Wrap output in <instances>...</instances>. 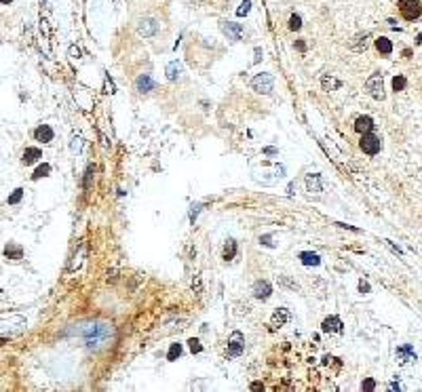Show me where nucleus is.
Masks as SVG:
<instances>
[{
	"label": "nucleus",
	"instance_id": "cd10ccee",
	"mask_svg": "<svg viewBox=\"0 0 422 392\" xmlns=\"http://www.w3.org/2000/svg\"><path fill=\"white\" fill-rule=\"evenodd\" d=\"M302 27V19L298 15H291L289 17V30H300Z\"/></svg>",
	"mask_w": 422,
	"mask_h": 392
},
{
	"label": "nucleus",
	"instance_id": "c9c22d12",
	"mask_svg": "<svg viewBox=\"0 0 422 392\" xmlns=\"http://www.w3.org/2000/svg\"><path fill=\"white\" fill-rule=\"evenodd\" d=\"M262 59V49H256V57H253V63H258Z\"/></svg>",
	"mask_w": 422,
	"mask_h": 392
},
{
	"label": "nucleus",
	"instance_id": "6e6552de",
	"mask_svg": "<svg viewBox=\"0 0 422 392\" xmlns=\"http://www.w3.org/2000/svg\"><path fill=\"white\" fill-rule=\"evenodd\" d=\"M222 32L228 36V40H232V43H236V40H241V36H243V27H241V23L222 21Z\"/></svg>",
	"mask_w": 422,
	"mask_h": 392
},
{
	"label": "nucleus",
	"instance_id": "72a5a7b5",
	"mask_svg": "<svg viewBox=\"0 0 422 392\" xmlns=\"http://www.w3.org/2000/svg\"><path fill=\"white\" fill-rule=\"evenodd\" d=\"M359 291L361 293H370V285L365 283V281H359Z\"/></svg>",
	"mask_w": 422,
	"mask_h": 392
},
{
	"label": "nucleus",
	"instance_id": "f3484780",
	"mask_svg": "<svg viewBox=\"0 0 422 392\" xmlns=\"http://www.w3.org/2000/svg\"><path fill=\"white\" fill-rule=\"evenodd\" d=\"M397 358L401 363H410V361H416V352L412 350V346H401L397 348Z\"/></svg>",
	"mask_w": 422,
	"mask_h": 392
},
{
	"label": "nucleus",
	"instance_id": "7c9ffc66",
	"mask_svg": "<svg viewBox=\"0 0 422 392\" xmlns=\"http://www.w3.org/2000/svg\"><path fill=\"white\" fill-rule=\"evenodd\" d=\"M188 344H190V350H192V352H201V350H203L201 342H199V340H194V338H192Z\"/></svg>",
	"mask_w": 422,
	"mask_h": 392
},
{
	"label": "nucleus",
	"instance_id": "f8f14e48",
	"mask_svg": "<svg viewBox=\"0 0 422 392\" xmlns=\"http://www.w3.org/2000/svg\"><path fill=\"white\" fill-rule=\"evenodd\" d=\"M321 329L325 331V333H342V320L338 318V316H329V318L323 320Z\"/></svg>",
	"mask_w": 422,
	"mask_h": 392
},
{
	"label": "nucleus",
	"instance_id": "4be33fe9",
	"mask_svg": "<svg viewBox=\"0 0 422 392\" xmlns=\"http://www.w3.org/2000/svg\"><path fill=\"white\" fill-rule=\"evenodd\" d=\"M234 255H236V243H234L232 239H228L226 245H224V259L228 262V259H232Z\"/></svg>",
	"mask_w": 422,
	"mask_h": 392
},
{
	"label": "nucleus",
	"instance_id": "9b49d317",
	"mask_svg": "<svg viewBox=\"0 0 422 392\" xmlns=\"http://www.w3.org/2000/svg\"><path fill=\"white\" fill-rule=\"evenodd\" d=\"M154 87H157V82L152 80L150 74H142V76H137V80H135V89L139 93H150V91H154Z\"/></svg>",
	"mask_w": 422,
	"mask_h": 392
},
{
	"label": "nucleus",
	"instance_id": "ddd939ff",
	"mask_svg": "<svg viewBox=\"0 0 422 392\" xmlns=\"http://www.w3.org/2000/svg\"><path fill=\"white\" fill-rule=\"evenodd\" d=\"M306 190L308 192H315V194H319L323 190V181H321V175L319 173L306 175Z\"/></svg>",
	"mask_w": 422,
	"mask_h": 392
},
{
	"label": "nucleus",
	"instance_id": "4c0bfd02",
	"mask_svg": "<svg viewBox=\"0 0 422 392\" xmlns=\"http://www.w3.org/2000/svg\"><path fill=\"white\" fill-rule=\"evenodd\" d=\"M251 390H262V384H258V382L251 384Z\"/></svg>",
	"mask_w": 422,
	"mask_h": 392
},
{
	"label": "nucleus",
	"instance_id": "e433bc0d",
	"mask_svg": "<svg viewBox=\"0 0 422 392\" xmlns=\"http://www.w3.org/2000/svg\"><path fill=\"white\" fill-rule=\"evenodd\" d=\"M70 55H72V57H78V55H80V51H78L76 47H72V49H70Z\"/></svg>",
	"mask_w": 422,
	"mask_h": 392
},
{
	"label": "nucleus",
	"instance_id": "f03ea898",
	"mask_svg": "<svg viewBox=\"0 0 422 392\" xmlns=\"http://www.w3.org/2000/svg\"><path fill=\"white\" fill-rule=\"evenodd\" d=\"M365 89H368V93L374 97V100H384V78H382V74L370 76L368 82H365Z\"/></svg>",
	"mask_w": 422,
	"mask_h": 392
},
{
	"label": "nucleus",
	"instance_id": "412c9836",
	"mask_svg": "<svg viewBox=\"0 0 422 392\" xmlns=\"http://www.w3.org/2000/svg\"><path fill=\"white\" fill-rule=\"evenodd\" d=\"M300 259L304 266H319L321 264V257L317 253H308V251H304V253H300Z\"/></svg>",
	"mask_w": 422,
	"mask_h": 392
},
{
	"label": "nucleus",
	"instance_id": "423d86ee",
	"mask_svg": "<svg viewBox=\"0 0 422 392\" xmlns=\"http://www.w3.org/2000/svg\"><path fill=\"white\" fill-rule=\"evenodd\" d=\"M245 350V338L241 331H232L228 340V356H241Z\"/></svg>",
	"mask_w": 422,
	"mask_h": 392
},
{
	"label": "nucleus",
	"instance_id": "a211bd4d",
	"mask_svg": "<svg viewBox=\"0 0 422 392\" xmlns=\"http://www.w3.org/2000/svg\"><path fill=\"white\" fill-rule=\"evenodd\" d=\"M40 158H42V152L38 148H25V152H23V162L25 165H34Z\"/></svg>",
	"mask_w": 422,
	"mask_h": 392
},
{
	"label": "nucleus",
	"instance_id": "c85d7f7f",
	"mask_svg": "<svg viewBox=\"0 0 422 392\" xmlns=\"http://www.w3.org/2000/svg\"><path fill=\"white\" fill-rule=\"evenodd\" d=\"M249 7H251V3H249V0H243V5H241V9L236 11V15H238V17L247 15V13H249Z\"/></svg>",
	"mask_w": 422,
	"mask_h": 392
},
{
	"label": "nucleus",
	"instance_id": "bb28decb",
	"mask_svg": "<svg viewBox=\"0 0 422 392\" xmlns=\"http://www.w3.org/2000/svg\"><path fill=\"white\" fill-rule=\"evenodd\" d=\"M405 85H407V82H405L403 76H395V78H393V89H395V91H403Z\"/></svg>",
	"mask_w": 422,
	"mask_h": 392
},
{
	"label": "nucleus",
	"instance_id": "c756f323",
	"mask_svg": "<svg viewBox=\"0 0 422 392\" xmlns=\"http://www.w3.org/2000/svg\"><path fill=\"white\" fill-rule=\"evenodd\" d=\"M260 243H262L264 247H275V243H273V236H270V234H264V236H260Z\"/></svg>",
	"mask_w": 422,
	"mask_h": 392
},
{
	"label": "nucleus",
	"instance_id": "473e14b6",
	"mask_svg": "<svg viewBox=\"0 0 422 392\" xmlns=\"http://www.w3.org/2000/svg\"><path fill=\"white\" fill-rule=\"evenodd\" d=\"M361 388H363V390H374L376 384H374V380H365V382L361 384Z\"/></svg>",
	"mask_w": 422,
	"mask_h": 392
},
{
	"label": "nucleus",
	"instance_id": "20e7f679",
	"mask_svg": "<svg viewBox=\"0 0 422 392\" xmlns=\"http://www.w3.org/2000/svg\"><path fill=\"white\" fill-rule=\"evenodd\" d=\"M399 11H401V15L410 21L420 17V13H422L420 0H399Z\"/></svg>",
	"mask_w": 422,
	"mask_h": 392
},
{
	"label": "nucleus",
	"instance_id": "9d476101",
	"mask_svg": "<svg viewBox=\"0 0 422 392\" xmlns=\"http://www.w3.org/2000/svg\"><path fill=\"white\" fill-rule=\"evenodd\" d=\"M270 293H273V287L268 281H258L256 285H253V298L256 300H268L270 298Z\"/></svg>",
	"mask_w": 422,
	"mask_h": 392
},
{
	"label": "nucleus",
	"instance_id": "58836bf2",
	"mask_svg": "<svg viewBox=\"0 0 422 392\" xmlns=\"http://www.w3.org/2000/svg\"><path fill=\"white\" fill-rule=\"evenodd\" d=\"M9 3H11V0H3V5H9Z\"/></svg>",
	"mask_w": 422,
	"mask_h": 392
},
{
	"label": "nucleus",
	"instance_id": "f257e3e1",
	"mask_svg": "<svg viewBox=\"0 0 422 392\" xmlns=\"http://www.w3.org/2000/svg\"><path fill=\"white\" fill-rule=\"evenodd\" d=\"M78 333H80V338H82V342H84V346H87V348L100 350L112 338L114 329H112L110 323H104V320H93V323L82 325V329Z\"/></svg>",
	"mask_w": 422,
	"mask_h": 392
},
{
	"label": "nucleus",
	"instance_id": "393cba45",
	"mask_svg": "<svg viewBox=\"0 0 422 392\" xmlns=\"http://www.w3.org/2000/svg\"><path fill=\"white\" fill-rule=\"evenodd\" d=\"M179 354H182V344H171V348H169V354H167V358H169V361H175Z\"/></svg>",
	"mask_w": 422,
	"mask_h": 392
},
{
	"label": "nucleus",
	"instance_id": "6ab92c4d",
	"mask_svg": "<svg viewBox=\"0 0 422 392\" xmlns=\"http://www.w3.org/2000/svg\"><path fill=\"white\" fill-rule=\"evenodd\" d=\"M165 72H167V78L169 80H177L182 76V63L179 61H171V63L167 66Z\"/></svg>",
	"mask_w": 422,
	"mask_h": 392
},
{
	"label": "nucleus",
	"instance_id": "1a4fd4ad",
	"mask_svg": "<svg viewBox=\"0 0 422 392\" xmlns=\"http://www.w3.org/2000/svg\"><path fill=\"white\" fill-rule=\"evenodd\" d=\"M289 318H291V314H289L287 308H277V310L273 312V316H270V325H273V329H279V327H283Z\"/></svg>",
	"mask_w": 422,
	"mask_h": 392
},
{
	"label": "nucleus",
	"instance_id": "39448f33",
	"mask_svg": "<svg viewBox=\"0 0 422 392\" xmlns=\"http://www.w3.org/2000/svg\"><path fill=\"white\" fill-rule=\"evenodd\" d=\"M380 148H382V142H380V137H378V135H374L372 131H370V133H363V137H361V150H363L365 154L374 156V154L380 152Z\"/></svg>",
	"mask_w": 422,
	"mask_h": 392
},
{
	"label": "nucleus",
	"instance_id": "5701e85b",
	"mask_svg": "<svg viewBox=\"0 0 422 392\" xmlns=\"http://www.w3.org/2000/svg\"><path fill=\"white\" fill-rule=\"evenodd\" d=\"M5 255H7L9 259H13V262H19V259H21V249L15 247V245H9V247L5 249Z\"/></svg>",
	"mask_w": 422,
	"mask_h": 392
},
{
	"label": "nucleus",
	"instance_id": "2f4dec72",
	"mask_svg": "<svg viewBox=\"0 0 422 392\" xmlns=\"http://www.w3.org/2000/svg\"><path fill=\"white\" fill-rule=\"evenodd\" d=\"M80 142H82L80 137H74L72 139V152H80Z\"/></svg>",
	"mask_w": 422,
	"mask_h": 392
},
{
	"label": "nucleus",
	"instance_id": "dca6fc26",
	"mask_svg": "<svg viewBox=\"0 0 422 392\" xmlns=\"http://www.w3.org/2000/svg\"><path fill=\"white\" fill-rule=\"evenodd\" d=\"M321 87H323V91H336V89L342 87V82L338 78H334V76H329V74H325L321 78Z\"/></svg>",
	"mask_w": 422,
	"mask_h": 392
},
{
	"label": "nucleus",
	"instance_id": "0eeeda50",
	"mask_svg": "<svg viewBox=\"0 0 422 392\" xmlns=\"http://www.w3.org/2000/svg\"><path fill=\"white\" fill-rule=\"evenodd\" d=\"M137 32L142 34V36H154L159 32V21L154 19V17H144V19H139L137 23Z\"/></svg>",
	"mask_w": 422,
	"mask_h": 392
},
{
	"label": "nucleus",
	"instance_id": "b1692460",
	"mask_svg": "<svg viewBox=\"0 0 422 392\" xmlns=\"http://www.w3.org/2000/svg\"><path fill=\"white\" fill-rule=\"evenodd\" d=\"M51 173V167L45 162V165H40L38 169L34 171V175H32V179H40V177H45V175H49Z\"/></svg>",
	"mask_w": 422,
	"mask_h": 392
},
{
	"label": "nucleus",
	"instance_id": "aec40b11",
	"mask_svg": "<svg viewBox=\"0 0 422 392\" xmlns=\"http://www.w3.org/2000/svg\"><path fill=\"white\" fill-rule=\"evenodd\" d=\"M376 49H378L380 53H382V55L393 53V45H390V40H388V38H384V36L376 38Z\"/></svg>",
	"mask_w": 422,
	"mask_h": 392
},
{
	"label": "nucleus",
	"instance_id": "f704fd0d",
	"mask_svg": "<svg viewBox=\"0 0 422 392\" xmlns=\"http://www.w3.org/2000/svg\"><path fill=\"white\" fill-rule=\"evenodd\" d=\"M192 289H194V291H201V278H199V276H196L194 281H192Z\"/></svg>",
	"mask_w": 422,
	"mask_h": 392
},
{
	"label": "nucleus",
	"instance_id": "2eb2a0df",
	"mask_svg": "<svg viewBox=\"0 0 422 392\" xmlns=\"http://www.w3.org/2000/svg\"><path fill=\"white\" fill-rule=\"evenodd\" d=\"M355 129L363 135V133H370L372 129H374V120L370 118V116H359L357 120H355Z\"/></svg>",
	"mask_w": 422,
	"mask_h": 392
},
{
	"label": "nucleus",
	"instance_id": "4468645a",
	"mask_svg": "<svg viewBox=\"0 0 422 392\" xmlns=\"http://www.w3.org/2000/svg\"><path fill=\"white\" fill-rule=\"evenodd\" d=\"M34 135H36L38 142H42V144L53 142V129L49 127V124H40V127L34 131Z\"/></svg>",
	"mask_w": 422,
	"mask_h": 392
},
{
	"label": "nucleus",
	"instance_id": "7ed1b4c3",
	"mask_svg": "<svg viewBox=\"0 0 422 392\" xmlns=\"http://www.w3.org/2000/svg\"><path fill=\"white\" fill-rule=\"evenodd\" d=\"M273 87H275V78H273L270 74H266V72L258 74L256 78L251 80V89H253V91H258V93H264V95L273 93Z\"/></svg>",
	"mask_w": 422,
	"mask_h": 392
},
{
	"label": "nucleus",
	"instance_id": "a878e982",
	"mask_svg": "<svg viewBox=\"0 0 422 392\" xmlns=\"http://www.w3.org/2000/svg\"><path fill=\"white\" fill-rule=\"evenodd\" d=\"M21 196H23V190H21V188L13 190V194H11L9 199H7V203H9V205H17V203L21 201Z\"/></svg>",
	"mask_w": 422,
	"mask_h": 392
}]
</instances>
